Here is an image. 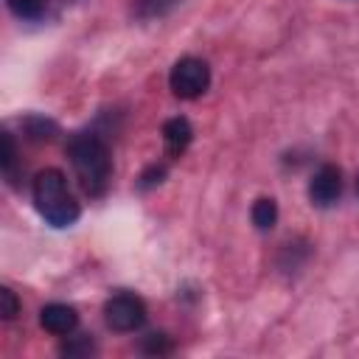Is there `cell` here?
<instances>
[{
    "label": "cell",
    "mask_w": 359,
    "mask_h": 359,
    "mask_svg": "<svg viewBox=\"0 0 359 359\" xmlns=\"http://www.w3.org/2000/svg\"><path fill=\"white\" fill-rule=\"evenodd\" d=\"M182 0H132L129 3V14L140 22H149V20H160L165 14H171Z\"/></svg>",
    "instance_id": "obj_8"
},
{
    "label": "cell",
    "mask_w": 359,
    "mask_h": 359,
    "mask_svg": "<svg viewBox=\"0 0 359 359\" xmlns=\"http://www.w3.org/2000/svg\"><path fill=\"white\" fill-rule=\"evenodd\" d=\"M67 157L73 163V171L84 188V194L90 196H101L109 185L112 177V157H109V146L98 132H76L67 140Z\"/></svg>",
    "instance_id": "obj_1"
},
{
    "label": "cell",
    "mask_w": 359,
    "mask_h": 359,
    "mask_svg": "<svg viewBox=\"0 0 359 359\" xmlns=\"http://www.w3.org/2000/svg\"><path fill=\"white\" fill-rule=\"evenodd\" d=\"M22 132L34 143H50L59 135V126L45 115H28V118H22Z\"/></svg>",
    "instance_id": "obj_9"
},
{
    "label": "cell",
    "mask_w": 359,
    "mask_h": 359,
    "mask_svg": "<svg viewBox=\"0 0 359 359\" xmlns=\"http://www.w3.org/2000/svg\"><path fill=\"white\" fill-rule=\"evenodd\" d=\"M250 216H252V224L258 230H272L275 222H278V202L272 196H261V199L252 202Z\"/></svg>",
    "instance_id": "obj_10"
},
{
    "label": "cell",
    "mask_w": 359,
    "mask_h": 359,
    "mask_svg": "<svg viewBox=\"0 0 359 359\" xmlns=\"http://www.w3.org/2000/svg\"><path fill=\"white\" fill-rule=\"evenodd\" d=\"M210 84V67L205 59L196 56H182L180 62H174L171 73H168V87L177 98H199Z\"/></svg>",
    "instance_id": "obj_3"
},
{
    "label": "cell",
    "mask_w": 359,
    "mask_h": 359,
    "mask_svg": "<svg viewBox=\"0 0 359 359\" xmlns=\"http://www.w3.org/2000/svg\"><path fill=\"white\" fill-rule=\"evenodd\" d=\"M174 351V342L168 334H149L143 339V353H151V356H163V353H171Z\"/></svg>",
    "instance_id": "obj_13"
},
{
    "label": "cell",
    "mask_w": 359,
    "mask_h": 359,
    "mask_svg": "<svg viewBox=\"0 0 359 359\" xmlns=\"http://www.w3.org/2000/svg\"><path fill=\"white\" fill-rule=\"evenodd\" d=\"M104 320L112 331H137L146 323V303L132 292H118L104 303Z\"/></svg>",
    "instance_id": "obj_4"
},
{
    "label": "cell",
    "mask_w": 359,
    "mask_h": 359,
    "mask_svg": "<svg viewBox=\"0 0 359 359\" xmlns=\"http://www.w3.org/2000/svg\"><path fill=\"white\" fill-rule=\"evenodd\" d=\"M34 194V208L39 210V216L53 224V227H70L79 222L81 208L67 185V177L59 168H45L34 177L31 185Z\"/></svg>",
    "instance_id": "obj_2"
},
{
    "label": "cell",
    "mask_w": 359,
    "mask_h": 359,
    "mask_svg": "<svg viewBox=\"0 0 359 359\" xmlns=\"http://www.w3.org/2000/svg\"><path fill=\"white\" fill-rule=\"evenodd\" d=\"M0 168H3V177L14 185V182H17V146H14V135H11V132H3V157H0Z\"/></svg>",
    "instance_id": "obj_11"
},
{
    "label": "cell",
    "mask_w": 359,
    "mask_h": 359,
    "mask_svg": "<svg viewBox=\"0 0 359 359\" xmlns=\"http://www.w3.org/2000/svg\"><path fill=\"white\" fill-rule=\"evenodd\" d=\"M0 314H3V320H14L20 314V300L8 286L0 289Z\"/></svg>",
    "instance_id": "obj_14"
},
{
    "label": "cell",
    "mask_w": 359,
    "mask_h": 359,
    "mask_svg": "<svg viewBox=\"0 0 359 359\" xmlns=\"http://www.w3.org/2000/svg\"><path fill=\"white\" fill-rule=\"evenodd\" d=\"M191 140H194V126L188 118L180 115V118H168L163 123V143H165V151L171 157H180Z\"/></svg>",
    "instance_id": "obj_7"
},
{
    "label": "cell",
    "mask_w": 359,
    "mask_h": 359,
    "mask_svg": "<svg viewBox=\"0 0 359 359\" xmlns=\"http://www.w3.org/2000/svg\"><path fill=\"white\" fill-rule=\"evenodd\" d=\"M356 191H359V180H356Z\"/></svg>",
    "instance_id": "obj_17"
},
{
    "label": "cell",
    "mask_w": 359,
    "mask_h": 359,
    "mask_svg": "<svg viewBox=\"0 0 359 359\" xmlns=\"http://www.w3.org/2000/svg\"><path fill=\"white\" fill-rule=\"evenodd\" d=\"M342 196V171L334 163H323L309 180V199L317 208H331Z\"/></svg>",
    "instance_id": "obj_5"
},
{
    "label": "cell",
    "mask_w": 359,
    "mask_h": 359,
    "mask_svg": "<svg viewBox=\"0 0 359 359\" xmlns=\"http://www.w3.org/2000/svg\"><path fill=\"white\" fill-rule=\"evenodd\" d=\"M163 180H165V165H157V163H154V165H149V168L140 174V182H137V185H140L143 191H149V188L160 185Z\"/></svg>",
    "instance_id": "obj_16"
},
{
    "label": "cell",
    "mask_w": 359,
    "mask_h": 359,
    "mask_svg": "<svg viewBox=\"0 0 359 359\" xmlns=\"http://www.w3.org/2000/svg\"><path fill=\"white\" fill-rule=\"evenodd\" d=\"M6 3H8L11 14H17L20 20H36V17H42V11L48 6V0H6Z\"/></svg>",
    "instance_id": "obj_12"
},
{
    "label": "cell",
    "mask_w": 359,
    "mask_h": 359,
    "mask_svg": "<svg viewBox=\"0 0 359 359\" xmlns=\"http://www.w3.org/2000/svg\"><path fill=\"white\" fill-rule=\"evenodd\" d=\"M39 325L56 337H67L76 331L79 325V314L73 306L67 303H48L42 311H39Z\"/></svg>",
    "instance_id": "obj_6"
},
{
    "label": "cell",
    "mask_w": 359,
    "mask_h": 359,
    "mask_svg": "<svg viewBox=\"0 0 359 359\" xmlns=\"http://www.w3.org/2000/svg\"><path fill=\"white\" fill-rule=\"evenodd\" d=\"M62 353H65V356H87V353H93V339H90L87 334L73 337L70 342L62 345Z\"/></svg>",
    "instance_id": "obj_15"
}]
</instances>
